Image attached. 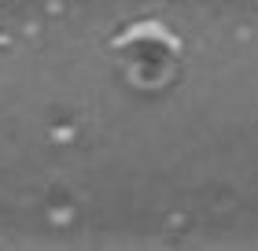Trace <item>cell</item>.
<instances>
[{
    "label": "cell",
    "mask_w": 258,
    "mask_h": 251,
    "mask_svg": "<svg viewBox=\"0 0 258 251\" xmlns=\"http://www.w3.org/2000/svg\"><path fill=\"white\" fill-rule=\"evenodd\" d=\"M122 63L133 78V85H166L177 63V44L159 26H137L118 41Z\"/></svg>",
    "instance_id": "6da1fadb"
}]
</instances>
